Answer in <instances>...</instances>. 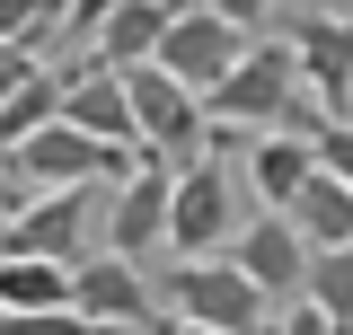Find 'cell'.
I'll list each match as a JSON object with an SVG mask.
<instances>
[{
	"instance_id": "obj_10",
	"label": "cell",
	"mask_w": 353,
	"mask_h": 335,
	"mask_svg": "<svg viewBox=\"0 0 353 335\" xmlns=\"http://www.w3.org/2000/svg\"><path fill=\"white\" fill-rule=\"evenodd\" d=\"M71 318H88V327H150V283H141V265H124V256H80L71 265Z\"/></svg>"
},
{
	"instance_id": "obj_24",
	"label": "cell",
	"mask_w": 353,
	"mask_h": 335,
	"mask_svg": "<svg viewBox=\"0 0 353 335\" xmlns=\"http://www.w3.org/2000/svg\"><path fill=\"white\" fill-rule=\"evenodd\" d=\"M150 335H212V327H185V318H150Z\"/></svg>"
},
{
	"instance_id": "obj_18",
	"label": "cell",
	"mask_w": 353,
	"mask_h": 335,
	"mask_svg": "<svg viewBox=\"0 0 353 335\" xmlns=\"http://www.w3.org/2000/svg\"><path fill=\"white\" fill-rule=\"evenodd\" d=\"M309 309L327 318V335H353V247H336V256H309Z\"/></svg>"
},
{
	"instance_id": "obj_21",
	"label": "cell",
	"mask_w": 353,
	"mask_h": 335,
	"mask_svg": "<svg viewBox=\"0 0 353 335\" xmlns=\"http://www.w3.org/2000/svg\"><path fill=\"white\" fill-rule=\"evenodd\" d=\"M36 71H44L36 53H18V44H9V53H0V106H9V97H18L27 80H36Z\"/></svg>"
},
{
	"instance_id": "obj_2",
	"label": "cell",
	"mask_w": 353,
	"mask_h": 335,
	"mask_svg": "<svg viewBox=\"0 0 353 335\" xmlns=\"http://www.w3.org/2000/svg\"><path fill=\"white\" fill-rule=\"evenodd\" d=\"M124 106H132V141H141V159H159V168L203 159V97L176 88L159 62L124 71Z\"/></svg>"
},
{
	"instance_id": "obj_3",
	"label": "cell",
	"mask_w": 353,
	"mask_h": 335,
	"mask_svg": "<svg viewBox=\"0 0 353 335\" xmlns=\"http://www.w3.org/2000/svg\"><path fill=\"white\" fill-rule=\"evenodd\" d=\"M168 309L185 327H212V335H274V309L265 292L230 265V256H203V265H176L168 274Z\"/></svg>"
},
{
	"instance_id": "obj_26",
	"label": "cell",
	"mask_w": 353,
	"mask_h": 335,
	"mask_svg": "<svg viewBox=\"0 0 353 335\" xmlns=\"http://www.w3.org/2000/svg\"><path fill=\"white\" fill-rule=\"evenodd\" d=\"M0 53H9V44H0Z\"/></svg>"
},
{
	"instance_id": "obj_7",
	"label": "cell",
	"mask_w": 353,
	"mask_h": 335,
	"mask_svg": "<svg viewBox=\"0 0 353 335\" xmlns=\"http://www.w3.org/2000/svg\"><path fill=\"white\" fill-rule=\"evenodd\" d=\"M106 221L97 203V185H71V194H27V203L9 212V230H0V256H44V265H80V238Z\"/></svg>"
},
{
	"instance_id": "obj_1",
	"label": "cell",
	"mask_w": 353,
	"mask_h": 335,
	"mask_svg": "<svg viewBox=\"0 0 353 335\" xmlns=\"http://www.w3.org/2000/svg\"><path fill=\"white\" fill-rule=\"evenodd\" d=\"M292 97H301V62H292V44H283V36H256L248 53H239V71H230V80L203 88V132H221V124L274 132Z\"/></svg>"
},
{
	"instance_id": "obj_4",
	"label": "cell",
	"mask_w": 353,
	"mask_h": 335,
	"mask_svg": "<svg viewBox=\"0 0 353 335\" xmlns=\"http://www.w3.org/2000/svg\"><path fill=\"white\" fill-rule=\"evenodd\" d=\"M230 238H239V176L221 168V150L212 159H185L176 168V194H168V247L185 265H203Z\"/></svg>"
},
{
	"instance_id": "obj_13",
	"label": "cell",
	"mask_w": 353,
	"mask_h": 335,
	"mask_svg": "<svg viewBox=\"0 0 353 335\" xmlns=\"http://www.w3.org/2000/svg\"><path fill=\"white\" fill-rule=\"evenodd\" d=\"M168 18H176V0H124L97 36H88V62L97 71H141V62H159V36H168Z\"/></svg>"
},
{
	"instance_id": "obj_20",
	"label": "cell",
	"mask_w": 353,
	"mask_h": 335,
	"mask_svg": "<svg viewBox=\"0 0 353 335\" xmlns=\"http://www.w3.org/2000/svg\"><path fill=\"white\" fill-rule=\"evenodd\" d=\"M203 9H212L221 27H239V36H256V27H274V9H283V0H203Z\"/></svg>"
},
{
	"instance_id": "obj_23",
	"label": "cell",
	"mask_w": 353,
	"mask_h": 335,
	"mask_svg": "<svg viewBox=\"0 0 353 335\" xmlns=\"http://www.w3.org/2000/svg\"><path fill=\"white\" fill-rule=\"evenodd\" d=\"M27 203V185H18V176H0V230H9V212Z\"/></svg>"
},
{
	"instance_id": "obj_19",
	"label": "cell",
	"mask_w": 353,
	"mask_h": 335,
	"mask_svg": "<svg viewBox=\"0 0 353 335\" xmlns=\"http://www.w3.org/2000/svg\"><path fill=\"white\" fill-rule=\"evenodd\" d=\"M318 176L353 185V124H327V132H318Z\"/></svg>"
},
{
	"instance_id": "obj_22",
	"label": "cell",
	"mask_w": 353,
	"mask_h": 335,
	"mask_svg": "<svg viewBox=\"0 0 353 335\" xmlns=\"http://www.w3.org/2000/svg\"><path fill=\"white\" fill-rule=\"evenodd\" d=\"M274 335H327V318L301 300V309H283V318H274Z\"/></svg>"
},
{
	"instance_id": "obj_25",
	"label": "cell",
	"mask_w": 353,
	"mask_h": 335,
	"mask_svg": "<svg viewBox=\"0 0 353 335\" xmlns=\"http://www.w3.org/2000/svg\"><path fill=\"white\" fill-rule=\"evenodd\" d=\"M0 176H9V159H0Z\"/></svg>"
},
{
	"instance_id": "obj_9",
	"label": "cell",
	"mask_w": 353,
	"mask_h": 335,
	"mask_svg": "<svg viewBox=\"0 0 353 335\" xmlns=\"http://www.w3.org/2000/svg\"><path fill=\"white\" fill-rule=\"evenodd\" d=\"M168 194H176V168L141 159L106 194V256H124V265H141V247H168Z\"/></svg>"
},
{
	"instance_id": "obj_14",
	"label": "cell",
	"mask_w": 353,
	"mask_h": 335,
	"mask_svg": "<svg viewBox=\"0 0 353 335\" xmlns=\"http://www.w3.org/2000/svg\"><path fill=\"white\" fill-rule=\"evenodd\" d=\"M309 176H318V150H309V141H292V132H256V150H248V185L265 194V212H274V221L301 203Z\"/></svg>"
},
{
	"instance_id": "obj_15",
	"label": "cell",
	"mask_w": 353,
	"mask_h": 335,
	"mask_svg": "<svg viewBox=\"0 0 353 335\" xmlns=\"http://www.w3.org/2000/svg\"><path fill=\"white\" fill-rule=\"evenodd\" d=\"M283 221H292V238H301L309 256L353 247V185H336V176H309V185H301V203L283 212Z\"/></svg>"
},
{
	"instance_id": "obj_12",
	"label": "cell",
	"mask_w": 353,
	"mask_h": 335,
	"mask_svg": "<svg viewBox=\"0 0 353 335\" xmlns=\"http://www.w3.org/2000/svg\"><path fill=\"white\" fill-rule=\"evenodd\" d=\"M62 124L88 132V141H106V150H124V159H141V141H132V106H124V80H115V71H97V62L62 71Z\"/></svg>"
},
{
	"instance_id": "obj_11",
	"label": "cell",
	"mask_w": 353,
	"mask_h": 335,
	"mask_svg": "<svg viewBox=\"0 0 353 335\" xmlns=\"http://www.w3.org/2000/svg\"><path fill=\"white\" fill-rule=\"evenodd\" d=\"M230 265L265 292V309H274V300H283V309H301V292H309V247L292 238V221H274V212L248 221V230L230 238Z\"/></svg>"
},
{
	"instance_id": "obj_17",
	"label": "cell",
	"mask_w": 353,
	"mask_h": 335,
	"mask_svg": "<svg viewBox=\"0 0 353 335\" xmlns=\"http://www.w3.org/2000/svg\"><path fill=\"white\" fill-rule=\"evenodd\" d=\"M44 124H62V71H53V62H44L36 80H27L9 106H0V159H9L18 141H36Z\"/></svg>"
},
{
	"instance_id": "obj_5",
	"label": "cell",
	"mask_w": 353,
	"mask_h": 335,
	"mask_svg": "<svg viewBox=\"0 0 353 335\" xmlns=\"http://www.w3.org/2000/svg\"><path fill=\"white\" fill-rule=\"evenodd\" d=\"M274 36L292 44L301 88L318 97V115H327V124H353V18H336V9H301V18H283Z\"/></svg>"
},
{
	"instance_id": "obj_8",
	"label": "cell",
	"mask_w": 353,
	"mask_h": 335,
	"mask_svg": "<svg viewBox=\"0 0 353 335\" xmlns=\"http://www.w3.org/2000/svg\"><path fill=\"white\" fill-rule=\"evenodd\" d=\"M248 44H256V36L221 27L212 9L194 0V9H176V18H168V36H159V71H168L176 88H194V97H203V88H221L230 71H239V53H248Z\"/></svg>"
},
{
	"instance_id": "obj_6",
	"label": "cell",
	"mask_w": 353,
	"mask_h": 335,
	"mask_svg": "<svg viewBox=\"0 0 353 335\" xmlns=\"http://www.w3.org/2000/svg\"><path fill=\"white\" fill-rule=\"evenodd\" d=\"M132 168L141 159H124V150H106V141H88V132H71V124H44L36 141L9 150V176H18L27 194H71V185H97V176L124 185Z\"/></svg>"
},
{
	"instance_id": "obj_16",
	"label": "cell",
	"mask_w": 353,
	"mask_h": 335,
	"mask_svg": "<svg viewBox=\"0 0 353 335\" xmlns=\"http://www.w3.org/2000/svg\"><path fill=\"white\" fill-rule=\"evenodd\" d=\"M0 309H9V318L71 309V265H44V256H0Z\"/></svg>"
}]
</instances>
